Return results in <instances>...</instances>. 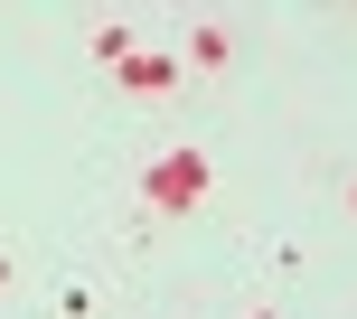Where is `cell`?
I'll list each match as a JSON object with an SVG mask.
<instances>
[{"instance_id":"obj_1","label":"cell","mask_w":357,"mask_h":319,"mask_svg":"<svg viewBox=\"0 0 357 319\" xmlns=\"http://www.w3.org/2000/svg\"><path fill=\"white\" fill-rule=\"evenodd\" d=\"M207 150H169V160H151V169H142V197H151V207H197V197H207Z\"/></svg>"},{"instance_id":"obj_2","label":"cell","mask_w":357,"mask_h":319,"mask_svg":"<svg viewBox=\"0 0 357 319\" xmlns=\"http://www.w3.org/2000/svg\"><path fill=\"white\" fill-rule=\"evenodd\" d=\"M123 85H132V94H169L178 66H169V56H123Z\"/></svg>"},{"instance_id":"obj_3","label":"cell","mask_w":357,"mask_h":319,"mask_svg":"<svg viewBox=\"0 0 357 319\" xmlns=\"http://www.w3.org/2000/svg\"><path fill=\"white\" fill-rule=\"evenodd\" d=\"M188 56H197V66H226L235 38H226V29H197V38H188Z\"/></svg>"},{"instance_id":"obj_4","label":"cell","mask_w":357,"mask_h":319,"mask_svg":"<svg viewBox=\"0 0 357 319\" xmlns=\"http://www.w3.org/2000/svg\"><path fill=\"white\" fill-rule=\"evenodd\" d=\"M0 291H10V254H0Z\"/></svg>"},{"instance_id":"obj_5","label":"cell","mask_w":357,"mask_h":319,"mask_svg":"<svg viewBox=\"0 0 357 319\" xmlns=\"http://www.w3.org/2000/svg\"><path fill=\"white\" fill-rule=\"evenodd\" d=\"M348 207H357V178H348Z\"/></svg>"}]
</instances>
